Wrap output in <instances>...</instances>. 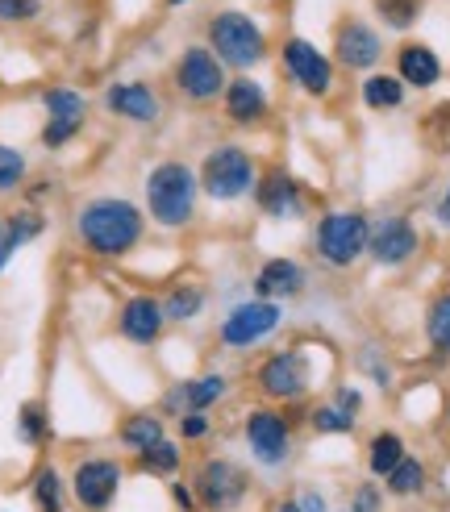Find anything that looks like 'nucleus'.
Segmentation results:
<instances>
[{
	"label": "nucleus",
	"mask_w": 450,
	"mask_h": 512,
	"mask_svg": "<svg viewBox=\"0 0 450 512\" xmlns=\"http://www.w3.org/2000/svg\"><path fill=\"white\" fill-rule=\"evenodd\" d=\"M359 96H363V105H367V109L388 113V109H400V105H405V84H400V75L375 71V75H367V80H363Z\"/></svg>",
	"instance_id": "29"
},
{
	"label": "nucleus",
	"mask_w": 450,
	"mask_h": 512,
	"mask_svg": "<svg viewBox=\"0 0 450 512\" xmlns=\"http://www.w3.org/2000/svg\"><path fill=\"white\" fill-rule=\"evenodd\" d=\"M17 438L25 446H34V450H42L50 442V413H46L38 400H25L21 404V413H17Z\"/></svg>",
	"instance_id": "31"
},
{
	"label": "nucleus",
	"mask_w": 450,
	"mask_h": 512,
	"mask_svg": "<svg viewBox=\"0 0 450 512\" xmlns=\"http://www.w3.org/2000/svg\"><path fill=\"white\" fill-rule=\"evenodd\" d=\"M296 500H300V508H305V512H334L330 508V496H325L321 488H300Z\"/></svg>",
	"instance_id": "40"
},
{
	"label": "nucleus",
	"mask_w": 450,
	"mask_h": 512,
	"mask_svg": "<svg viewBox=\"0 0 450 512\" xmlns=\"http://www.w3.org/2000/svg\"><path fill=\"white\" fill-rule=\"evenodd\" d=\"M167 5H184V0H167Z\"/></svg>",
	"instance_id": "44"
},
{
	"label": "nucleus",
	"mask_w": 450,
	"mask_h": 512,
	"mask_svg": "<svg viewBox=\"0 0 450 512\" xmlns=\"http://www.w3.org/2000/svg\"><path fill=\"white\" fill-rule=\"evenodd\" d=\"M38 13H42V0H0V21H9V25L34 21Z\"/></svg>",
	"instance_id": "38"
},
{
	"label": "nucleus",
	"mask_w": 450,
	"mask_h": 512,
	"mask_svg": "<svg viewBox=\"0 0 450 512\" xmlns=\"http://www.w3.org/2000/svg\"><path fill=\"white\" fill-rule=\"evenodd\" d=\"M309 284V275L305 267H300L296 259H284V254H275V259L259 263L255 279H250V292H255L259 300H275V304H284L292 296H300Z\"/></svg>",
	"instance_id": "19"
},
{
	"label": "nucleus",
	"mask_w": 450,
	"mask_h": 512,
	"mask_svg": "<svg viewBox=\"0 0 450 512\" xmlns=\"http://www.w3.org/2000/svg\"><path fill=\"white\" fill-rule=\"evenodd\" d=\"M334 55L346 71H371L384 55V42L367 21H342L334 34Z\"/></svg>",
	"instance_id": "20"
},
{
	"label": "nucleus",
	"mask_w": 450,
	"mask_h": 512,
	"mask_svg": "<svg viewBox=\"0 0 450 512\" xmlns=\"http://www.w3.org/2000/svg\"><path fill=\"white\" fill-rule=\"evenodd\" d=\"M355 421L359 417H350L342 404H317L313 413H309V425H313V433H321V438H342V433H355Z\"/></svg>",
	"instance_id": "32"
},
{
	"label": "nucleus",
	"mask_w": 450,
	"mask_h": 512,
	"mask_svg": "<svg viewBox=\"0 0 450 512\" xmlns=\"http://www.w3.org/2000/svg\"><path fill=\"white\" fill-rule=\"evenodd\" d=\"M167 438V421L159 417V413H125L121 421H117V446L125 450V454H142L146 446H155V442H163Z\"/></svg>",
	"instance_id": "24"
},
{
	"label": "nucleus",
	"mask_w": 450,
	"mask_h": 512,
	"mask_svg": "<svg viewBox=\"0 0 450 512\" xmlns=\"http://www.w3.org/2000/svg\"><path fill=\"white\" fill-rule=\"evenodd\" d=\"M334 404H342L350 417H359V413H363V392H359V388H338Z\"/></svg>",
	"instance_id": "41"
},
{
	"label": "nucleus",
	"mask_w": 450,
	"mask_h": 512,
	"mask_svg": "<svg viewBox=\"0 0 450 512\" xmlns=\"http://www.w3.org/2000/svg\"><path fill=\"white\" fill-rule=\"evenodd\" d=\"M405 438L400 433H392V429H380L371 438V446H367V471L375 475V479H388L400 463H405Z\"/></svg>",
	"instance_id": "27"
},
{
	"label": "nucleus",
	"mask_w": 450,
	"mask_h": 512,
	"mask_svg": "<svg viewBox=\"0 0 450 512\" xmlns=\"http://www.w3.org/2000/svg\"><path fill=\"white\" fill-rule=\"evenodd\" d=\"M425 338H430L434 350L450 354V292L434 296V304L425 309Z\"/></svg>",
	"instance_id": "33"
},
{
	"label": "nucleus",
	"mask_w": 450,
	"mask_h": 512,
	"mask_svg": "<svg viewBox=\"0 0 450 512\" xmlns=\"http://www.w3.org/2000/svg\"><path fill=\"white\" fill-rule=\"evenodd\" d=\"M280 325H284V304L250 296V300H238L225 309V317L217 321V342L225 350L242 354V350H255L259 342H267Z\"/></svg>",
	"instance_id": "8"
},
{
	"label": "nucleus",
	"mask_w": 450,
	"mask_h": 512,
	"mask_svg": "<svg viewBox=\"0 0 450 512\" xmlns=\"http://www.w3.org/2000/svg\"><path fill=\"white\" fill-rule=\"evenodd\" d=\"M425 483H430V471H425V463H421V458H413V454H405V463H400V467L384 479V488H388L392 496H400V500H413V496L425 492Z\"/></svg>",
	"instance_id": "30"
},
{
	"label": "nucleus",
	"mask_w": 450,
	"mask_h": 512,
	"mask_svg": "<svg viewBox=\"0 0 450 512\" xmlns=\"http://www.w3.org/2000/svg\"><path fill=\"white\" fill-rule=\"evenodd\" d=\"M421 238H417V229L409 217H380V221H371V238H367V254L380 267H405L413 254H417Z\"/></svg>",
	"instance_id": "17"
},
{
	"label": "nucleus",
	"mask_w": 450,
	"mask_h": 512,
	"mask_svg": "<svg viewBox=\"0 0 450 512\" xmlns=\"http://www.w3.org/2000/svg\"><path fill=\"white\" fill-rule=\"evenodd\" d=\"M200 512H238L250 492H255V479H250V467L238 463L234 454H205L196 458V467L188 475Z\"/></svg>",
	"instance_id": "3"
},
{
	"label": "nucleus",
	"mask_w": 450,
	"mask_h": 512,
	"mask_svg": "<svg viewBox=\"0 0 450 512\" xmlns=\"http://www.w3.org/2000/svg\"><path fill=\"white\" fill-rule=\"evenodd\" d=\"M255 204L271 221H296V217H305V188H300V179H292L288 171L275 167V171L259 175Z\"/></svg>",
	"instance_id": "18"
},
{
	"label": "nucleus",
	"mask_w": 450,
	"mask_h": 512,
	"mask_svg": "<svg viewBox=\"0 0 450 512\" xmlns=\"http://www.w3.org/2000/svg\"><path fill=\"white\" fill-rule=\"evenodd\" d=\"M221 105H225V121L238 125V130H255V125L267 117L271 100H267V88L250 75H238V80L225 84L221 92Z\"/></svg>",
	"instance_id": "21"
},
{
	"label": "nucleus",
	"mask_w": 450,
	"mask_h": 512,
	"mask_svg": "<svg viewBox=\"0 0 450 512\" xmlns=\"http://www.w3.org/2000/svg\"><path fill=\"white\" fill-rule=\"evenodd\" d=\"M367 238H371V221L363 213H325L313 229V250L321 263L330 267H355L367 254Z\"/></svg>",
	"instance_id": "9"
},
{
	"label": "nucleus",
	"mask_w": 450,
	"mask_h": 512,
	"mask_svg": "<svg viewBox=\"0 0 450 512\" xmlns=\"http://www.w3.org/2000/svg\"><path fill=\"white\" fill-rule=\"evenodd\" d=\"M105 113L130 125H155L163 121V96L146 80H113L105 88Z\"/></svg>",
	"instance_id": "16"
},
{
	"label": "nucleus",
	"mask_w": 450,
	"mask_h": 512,
	"mask_svg": "<svg viewBox=\"0 0 450 512\" xmlns=\"http://www.w3.org/2000/svg\"><path fill=\"white\" fill-rule=\"evenodd\" d=\"M225 396H230V375L205 371V375H192V379H175L171 388L159 396L155 413L163 421H175V417H184V413H209V408L221 404Z\"/></svg>",
	"instance_id": "13"
},
{
	"label": "nucleus",
	"mask_w": 450,
	"mask_h": 512,
	"mask_svg": "<svg viewBox=\"0 0 450 512\" xmlns=\"http://www.w3.org/2000/svg\"><path fill=\"white\" fill-rule=\"evenodd\" d=\"M142 209L146 221H155L167 234H184L196 225L200 213V175L184 159H159L150 163L142 179Z\"/></svg>",
	"instance_id": "2"
},
{
	"label": "nucleus",
	"mask_w": 450,
	"mask_h": 512,
	"mask_svg": "<svg viewBox=\"0 0 450 512\" xmlns=\"http://www.w3.org/2000/svg\"><path fill=\"white\" fill-rule=\"evenodd\" d=\"M0 238H5V221H0Z\"/></svg>",
	"instance_id": "45"
},
{
	"label": "nucleus",
	"mask_w": 450,
	"mask_h": 512,
	"mask_svg": "<svg viewBox=\"0 0 450 512\" xmlns=\"http://www.w3.org/2000/svg\"><path fill=\"white\" fill-rule=\"evenodd\" d=\"M255 383H259V392L267 400H300L313 383V367H309V358L300 346L275 350L255 367Z\"/></svg>",
	"instance_id": "12"
},
{
	"label": "nucleus",
	"mask_w": 450,
	"mask_h": 512,
	"mask_svg": "<svg viewBox=\"0 0 450 512\" xmlns=\"http://www.w3.org/2000/svg\"><path fill=\"white\" fill-rule=\"evenodd\" d=\"M205 38H209V50L221 59V67L250 71L255 63L267 59V38H263V30H259V25L250 21L246 13H238V9L213 13Z\"/></svg>",
	"instance_id": "6"
},
{
	"label": "nucleus",
	"mask_w": 450,
	"mask_h": 512,
	"mask_svg": "<svg viewBox=\"0 0 450 512\" xmlns=\"http://www.w3.org/2000/svg\"><path fill=\"white\" fill-rule=\"evenodd\" d=\"M242 442H246V454L250 463L263 467V471H280L288 467V458L296 450V433H292V421L271 404H255L242 421Z\"/></svg>",
	"instance_id": "7"
},
{
	"label": "nucleus",
	"mask_w": 450,
	"mask_h": 512,
	"mask_svg": "<svg viewBox=\"0 0 450 512\" xmlns=\"http://www.w3.org/2000/svg\"><path fill=\"white\" fill-rule=\"evenodd\" d=\"M30 500H34V512H67V504H71L67 475L55 463H42L30 479Z\"/></svg>",
	"instance_id": "26"
},
{
	"label": "nucleus",
	"mask_w": 450,
	"mask_h": 512,
	"mask_svg": "<svg viewBox=\"0 0 450 512\" xmlns=\"http://www.w3.org/2000/svg\"><path fill=\"white\" fill-rule=\"evenodd\" d=\"M42 229H46V221H42V213H34V209L9 217V221H5V238H0V271H5L13 254H17L25 242H34Z\"/></svg>",
	"instance_id": "28"
},
{
	"label": "nucleus",
	"mask_w": 450,
	"mask_h": 512,
	"mask_svg": "<svg viewBox=\"0 0 450 512\" xmlns=\"http://www.w3.org/2000/svg\"><path fill=\"white\" fill-rule=\"evenodd\" d=\"M130 479V467L117 454H80L75 467L67 471V488H71V504L80 512H113L121 500V488Z\"/></svg>",
	"instance_id": "5"
},
{
	"label": "nucleus",
	"mask_w": 450,
	"mask_h": 512,
	"mask_svg": "<svg viewBox=\"0 0 450 512\" xmlns=\"http://www.w3.org/2000/svg\"><path fill=\"white\" fill-rule=\"evenodd\" d=\"M167 329V313H163V300L150 296V292H134L117 304V334L134 346H155Z\"/></svg>",
	"instance_id": "15"
},
{
	"label": "nucleus",
	"mask_w": 450,
	"mask_h": 512,
	"mask_svg": "<svg viewBox=\"0 0 450 512\" xmlns=\"http://www.w3.org/2000/svg\"><path fill=\"white\" fill-rule=\"evenodd\" d=\"M71 229H75L80 250L92 254V259H125L146 238V209L130 196L100 192L75 209Z\"/></svg>",
	"instance_id": "1"
},
{
	"label": "nucleus",
	"mask_w": 450,
	"mask_h": 512,
	"mask_svg": "<svg viewBox=\"0 0 450 512\" xmlns=\"http://www.w3.org/2000/svg\"><path fill=\"white\" fill-rule=\"evenodd\" d=\"M171 84L180 92L188 105H209L225 92V67L221 59L213 55L209 46H188L180 59H175V71H171Z\"/></svg>",
	"instance_id": "10"
},
{
	"label": "nucleus",
	"mask_w": 450,
	"mask_h": 512,
	"mask_svg": "<svg viewBox=\"0 0 450 512\" xmlns=\"http://www.w3.org/2000/svg\"><path fill=\"white\" fill-rule=\"evenodd\" d=\"M434 217H438V225H446L450 229V184H446V192L438 196V204H434Z\"/></svg>",
	"instance_id": "42"
},
{
	"label": "nucleus",
	"mask_w": 450,
	"mask_h": 512,
	"mask_svg": "<svg viewBox=\"0 0 450 512\" xmlns=\"http://www.w3.org/2000/svg\"><path fill=\"white\" fill-rule=\"evenodd\" d=\"M175 442H184V446H200L213 433V417L209 413H184V417H175Z\"/></svg>",
	"instance_id": "35"
},
{
	"label": "nucleus",
	"mask_w": 450,
	"mask_h": 512,
	"mask_svg": "<svg viewBox=\"0 0 450 512\" xmlns=\"http://www.w3.org/2000/svg\"><path fill=\"white\" fill-rule=\"evenodd\" d=\"M167 500H171L175 512H200L196 492H192V483H188V479H167Z\"/></svg>",
	"instance_id": "39"
},
{
	"label": "nucleus",
	"mask_w": 450,
	"mask_h": 512,
	"mask_svg": "<svg viewBox=\"0 0 450 512\" xmlns=\"http://www.w3.org/2000/svg\"><path fill=\"white\" fill-rule=\"evenodd\" d=\"M25 175H30V163H25V155L0 142V196L17 192V188L25 184Z\"/></svg>",
	"instance_id": "34"
},
{
	"label": "nucleus",
	"mask_w": 450,
	"mask_h": 512,
	"mask_svg": "<svg viewBox=\"0 0 450 512\" xmlns=\"http://www.w3.org/2000/svg\"><path fill=\"white\" fill-rule=\"evenodd\" d=\"M375 9H380V17L392 25V30H409L421 13V0H375Z\"/></svg>",
	"instance_id": "36"
},
{
	"label": "nucleus",
	"mask_w": 450,
	"mask_h": 512,
	"mask_svg": "<svg viewBox=\"0 0 450 512\" xmlns=\"http://www.w3.org/2000/svg\"><path fill=\"white\" fill-rule=\"evenodd\" d=\"M184 442L175 438H163L155 446H146L142 454H134V471L146 475V479H180L184 475Z\"/></svg>",
	"instance_id": "25"
},
{
	"label": "nucleus",
	"mask_w": 450,
	"mask_h": 512,
	"mask_svg": "<svg viewBox=\"0 0 450 512\" xmlns=\"http://www.w3.org/2000/svg\"><path fill=\"white\" fill-rule=\"evenodd\" d=\"M200 175V196H209L217 204H238L246 196H255L259 188V163L250 159V150H242L238 142H217L196 167Z\"/></svg>",
	"instance_id": "4"
},
{
	"label": "nucleus",
	"mask_w": 450,
	"mask_h": 512,
	"mask_svg": "<svg viewBox=\"0 0 450 512\" xmlns=\"http://www.w3.org/2000/svg\"><path fill=\"white\" fill-rule=\"evenodd\" d=\"M159 300H163L167 325H192L209 309V292H205V284H196V279H175Z\"/></svg>",
	"instance_id": "22"
},
{
	"label": "nucleus",
	"mask_w": 450,
	"mask_h": 512,
	"mask_svg": "<svg viewBox=\"0 0 450 512\" xmlns=\"http://www.w3.org/2000/svg\"><path fill=\"white\" fill-rule=\"evenodd\" d=\"M42 109H46V125H42V146L46 150H63L67 142H75L88 125V96L71 84H55L42 92Z\"/></svg>",
	"instance_id": "11"
},
{
	"label": "nucleus",
	"mask_w": 450,
	"mask_h": 512,
	"mask_svg": "<svg viewBox=\"0 0 450 512\" xmlns=\"http://www.w3.org/2000/svg\"><path fill=\"white\" fill-rule=\"evenodd\" d=\"M271 512H305V508H300V500L296 496H284V500H275V508Z\"/></svg>",
	"instance_id": "43"
},
{
	"label": "nucleus",
	"mask_w": 450,
	"mask_h": 512,
	"mask_svg": "<svg viewBox=\"0 0 450 512\" xmlns=\"http://www.w3.org/2000/svg\"><path fill=\"white\" fill-rule=\"evenodd\" d=\"M396 75H400V84H409V88H434L442 80V59L425 42H409V46H400V55H396Z\"/></svg>",
	"instance_id": "23"
},
{
	"label": "nucleus",
	"mask_w": 450,
	"mask_h": 512,
	"mask_svg": "<svg viewBox=\"0 0 450 512\" xmlns=\"http://www.w3.org/2000/svg\"><path fill=\"white\" fill-rule=\"evenodd\" d=\"M280 63L288 71V80L309 92V96H330L334 88V63L321 55V50L309 42V38H288L280 46Z\"/></svg>",
	"instance_id": "14"
},
{
	"label": "nucleus",
	"mask_w": 450,
	"mask_h": 512,
	"mask_svg": "<svg viewBox=\"0 0 450 512\" xmlns=\"http://www.w3.org/2000/svg\"><path fill=\"white\" fill-rule=\"evenodd\" d=\"M346 512H384V492L375 488V483H359V488L350 492V508Z\"/></svg>",
	"instance_id": "37"
}]
</instances>
